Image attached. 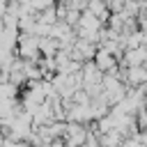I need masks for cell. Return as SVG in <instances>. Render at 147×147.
<instances>
[{
    "label": "cell",
    "instance_id": "6da1fadb",
    "mask_svg": "<svg viewBox=\"0 0 147 147\" xmlns=\"http://www.w3.org/2000/svg\"><path fill=\"white\" fill-rule=\"evenodd\" d=\"M96 64H99L101 69H110V67L115 64V60H113V57H110V55H108L106 51H101V53L96 55Z\"/></svg>",
    "mask_w": 147,
    "mask_h": 147
}]
</instances>
